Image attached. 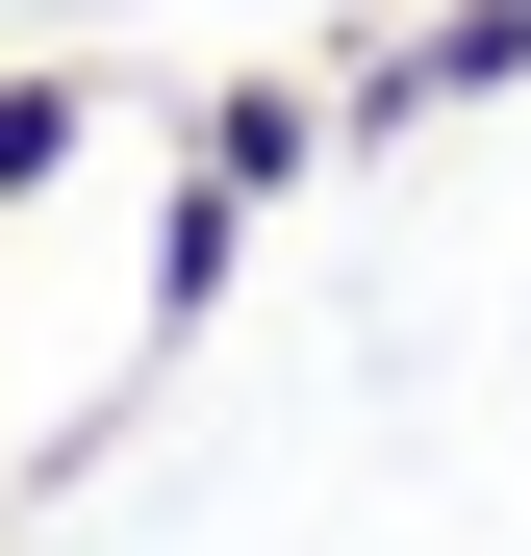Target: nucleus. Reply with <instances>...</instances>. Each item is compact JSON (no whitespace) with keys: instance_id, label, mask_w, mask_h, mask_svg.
Instances as JSON below:
<instances>
[{"instance_id":"nucleus-1","label":"nucleus","mask_w":531,"mask_h":556,"mask_svg":"<svg viewBox=\"0 0 531 556\" xmlns=\"http://www.w3.org/2000/svg\"><path fill=\"white\" fill-rule=\"evenodd\" d=\"M304 152H329V76H228V102L177 127V203H152V304H127L152 354H177V329H203L228 278H253V228L304 203Z\"/></svg>"},{"instance_id":"nucleus-2","label":"nucleus","mask_w":531,"mask_h":556,"mask_svg":"<svg viewBox=\"0 0 531 556\" xmlns=\"http://www.w3.org/2000/svg\"><path fill=\"white\" fill-rule=\"evenodd\" d=\"M506 76H531V0H430L405 51H354V76H329V127L380 152V127H456V102H506Z\"/></svg>"},{"instance_id":"nucleus-3","label":"nucleus","mask_w":531,"mask_h":556,"mask_svg":"<svg viewBox=\"0 0 531 556\" xmlns=\"http://www.w3.org/2000/svg\"><path fill=\"white\" fill-rule=\"evenodd\" d=\"M76 152H102V76H76V51H26V76H0V228H26Z\"/></svg>"}]
</instances>
